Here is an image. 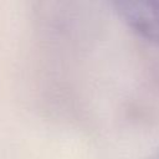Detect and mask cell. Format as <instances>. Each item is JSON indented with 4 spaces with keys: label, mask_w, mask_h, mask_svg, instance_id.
Masks as SVG:
<instances>
[{
    "label": "cell",
    "mask_w": 159,
    "mask_h": 159,
    "mask_svg": "<svg viewBox=\"0 0 159 159\" xmlns=\"http://www.w3.org/2000/svg\"><path fill=\"white\" fill-rule=\"evenodd\" d=\"M114 5L120 17L134 32L159 45V1L122 0Z\"/></svg>",
    "instance_id": "6da1fadb"
},
{
    "label": "cell",
    "mask_w": 159,
    "mask_h": 159,
    "mask_svg": "<svg viewBox=\"0 0 159 159\" xmlns=\"http://www.w3.org/2000/svg\"><path fill=\"white\" fill-rule=\"evenodd\" d=\"M153 159H159V153H158V154H157V155H155Z\"/></svg>",
    "instance_id": "7a4b0ae2"
}]
</instances>
